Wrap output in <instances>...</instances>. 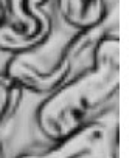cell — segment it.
I'll list each match as a JSON object with an SVG mask.
<instances>
[{
	"instance_id": "obj_1",
	"label": "cell",
	"mask_w": 135,
	"mask_h": 158,
	"mask_svg": "<svg viewBox=\"0 0 135 158\" xmlns=\"http://www.w3.org/2000/svg\"><path fill=\"white\" fill-rule=\"evenodd\" d=\"M120 89L118 37H101L93 48V65L64 82L39 106L36 123L51 141H61L89 121Z\"/></svg>"
},
{
	"instance_id": "obj_2",
	"label": "cell",
	"mask_w": 135,
	"mask_h": 158,
	"mask_svg": "<svg viewBox=\"0 0 135 158\" xmlns=\"http://www.w3.org/2000/svg\"><path fill=\"white\" fill-rule=\"evenodd\" d=\"M93 30L81 31L78 37L70 40V44L61 53L53 67L44 68L37 57L31 53V50L13 54V57L6 64L5 74L10 79H13L23 92L27 90L39 95L53 93L64 82H67V79L73 71L75 59L86 48Z\"/></svg>"
},
{
	"instance_id": "obj_3",
	"label": "cell",
	"mask_w": 135,
	"mask_h": 158,
	"mask_svg": "<svg viewBox=\"0 0 135 158\" xmlns=\"http://www.w3.org/2000/svg\"><path fill=\"white\" fill-rule=\"evenodd\" d=\"M47 0H6L11 22L0 27V50L16 54L31 51L51 34L53 19L44 10Z\"/></svg>"
},
{
	"instance_id": "obj_4",
	"label": "cell",
	"mask_w": 135,
	"mask_h": 158,
	"mask_svg": "<svg viewBox=\"0 0 135 158\" xmlns=\"http://www.w3.org/2000/svg\"><path fill=\"white\" fill-rule=\"evenodd\" d=\"M17 158H116V136L103 121H87L45 152L23 153Z\"/></svg>"
},
{
	"instance_id": "obj_5",
	"label": "cell",
	"mask_w": 135,
	"mask_h": 158,
	"mask_svg": "<svg viewBox=\"0 0 135 158\" xmlns=\"http://www.w3.org/2000/svg\"><path fill=\"white\" fill-rule=\"evenodd\" d=\"M61 17L79 31L98 28L106 16V0H57Z\"/></svg>"
},
{
	"instance_id": "obj_6",
	"label": "cell",
	"mask_w": 135,
	"mask_h": 158,
	"mask_svg": "<svg viewBox=\"0 0 135 158\" xmlns=\"http://www.w3.org/2000/svg\"><path fill=\"white\" fill-rule=\"evenodd\" d=\"M23 90L6 74H0V129L5 127L20 107Z\"/></svg>"
},
{
	"instance_id": "obj_7",
	"label": "cell",
	"mask_w": 135,
	"mask_h": 158,
	"mask_svg": "<svg viewBox=\"0 0 135 158\" xmlns=\"http://www.w3.org/2000/svg\"><path fill=\"white\" fill-rule=\"evenodd\" d=\"M6 22V10H5V5L2 3V0H0V27Z\"/></svg>"
},
{
	"instance_id": "obj_8",
	"label": "cell",
	"mask_w": 135,
	"mask_h": 158,
	"mask_svg": "<svg viewBox=\"0 0 135 158\" xmlns=\"http://www.w3.org/2000/svg\"><path fill=\"white\" fill-rule=\"evenodd\" d=\"M0 158H5V153H3V144L0 141Z\"/></svg>"
}]
</instances>
